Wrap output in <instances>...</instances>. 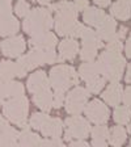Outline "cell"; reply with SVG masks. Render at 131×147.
<instances>
[{
    "label": "cell",
    "instance_id": "obj_1",
    "mask_svg": "<svg viewBox=\"0 0 131 147\" xmlns=\"http://www.w3.org/2000/svg\"><path fill=\"white\" fill-rule=\"evenodd\" d=\"M50 9L56 12L55 17V30L59 36H71V37H81L85 26L77 22V11L73 3L60 1L58 4L50 5Z\"/></svg>",
    "mask_w": 131,
    "mask_h": 147
},
{
    "label": "cell",
    "instance_id": "obj_2",
    "mask_svg": "<svg viewBox=\"0 0 131 147\" xmlns=\"http://www.w3.org/2000/svg\"><path fill=\"white\" fill-rule=\"evenodd\" d=\"M96 67L100 75H104L105 80H110L112 83H118L123 74L126 66V61L121 54L112 51H104L96 62Z\"/></svg>",
    "mask_w": 131,
    "mask_h": 147
},
{
    "label": "cell",
    "instance_id": "obj_3",
    "mask_svg": "<svg viewBox=\"0 0 131 147\" xmlns=\"http://www.w3.org/2000/svg\"><path fill=\"white\" fill-rule=\"evenodd\" d=\"M58 61V55L54 49H38L33 47L26 55L18 57L17 67H18V75L17 76L24 78L28 71L36 68L41 64H51Z\"/></svg>",
    "mask_w": 131,
    "mask_h": 147
},
{
    "label": "cell",
    "instance_id": "obj_4",
    "mask_svg": "<svg viewBox=\"0 0 131 147\" xmlns=\"http://www.w3.org/2000/svg\"><path fill=\"white\" fill-rule=\"evenodd\" d=\"M52 25H54L52 16L49 9L46 8H34L29 11L22 22L24 30L30 36H37V34L49 32Z\"/></svg>",
    "mask_w": 131,
    "mask_h": 147
},
{
    "label": "cell",
    "instance_id": "obj_5",
    "mask_svg": "<svg viewBox=\"0 0 131 147\" xmlns=\"http://www.w3.org/2000/svg\"><path fill=\"white\" fill-rule=\"evenodd\" d=\"M50 86L59 92H66L72 86L79 84V75L75 71V68L71 66L60 64L56 67H52L49 76Z\"/></svg>",
    "mask_w": 131,
    "mask_h": 147
},
{
    "label": "cell",
    "instance_id": "obj_6",
    "mask_svg": "<svg viewBox=\"0 0 131 147\" xmlns=\"http://www.w3.org/2000/svg\"><path fill=\"white\" fill-rule=\"evenodd\" d=\"M29 110V101L25 96L13 97L3 104V113L11 122L18 125L20 127L28 129L26 116Z\"/></svg>",
    "mask_w": 131,
    "mask_h": 147
},
{
    "label": "cell",
    "instance_id": "obj_7",
    "mask_svg": "<svg viewBox=\"0 0 131 147\" xmlns=\"http://www.w3.org/2000/svg\"><path fill=\"white\" fill-rule=\"evenodd\" d=\"M30 126L40 130L45 137L59 138L63 133V122L60 119L51 118L43 113H34L30 118Z\"/></svg>",
    "mask_w": 131,
    "mask_h": 147
},
{
    "label": "cell",
    "instance_id": "obj_8",
    "mask_svg": "<svg viewBox=\"0 0 131 147\" xmlns=\"http://www.w3.org/2000/svg\"><path fill=\"white\" fill-rule=\"evenodd\" d=\"M66 126H67V130L64 133L66 141H71L72 138H76L77 141H81V139L88 137L92 130L89 121H87L85 118H83L80 116L67 118L66 119Z\"/></svg>",
    "mask_w": 131,
    "mask_h": 147
},
{
    "label": "cell",
    "instance_id": "obj_9",
    "mask_svg": "<svg viewBox=\"0 0 131 147\" xmlns=\"http://www.w3.org/2000/svg\"><path fill=\"white\" fill-rule=\"evenodd\" d=\"M89 97V92L83 87H76L75 89L68 92L66 97V110L67 113L79 116L83 110L85 109L87 101Z\"/></svg>",
    "mask_w": 131,
    "mask_h": 147
},
{
    "label": "cell",
    "instance_id": "obj_10",
    "mask_svg": "<svg viewBox=\"0 0 131 147\" xmlns=\"http://www.w3.org/2000/svg\"><path fill=\"white\" fill-rule=\"evenodd\" d=\"M84 110L89 121L97 125H104L105 122H107L110 116L109 108L100 100H92L89 104L85 105Z\"/></svg>",
    "mask_w": 131,
    "mask_h": 147
},
{
    "label": "cell",
    "instance_id": "obj_11",
    "mask_svg": "<svg viewBox=\"0 0 131 147\" xmlns=\"http://www.w3.org/2000/svg\"><path fill=\"white\" fill-rule=\"evenodd\" d=\"M25 46H26V42H25L24 37L15 36L4 40L0 43V49H1V53L5 57L16 58V57H20L25 51Z\"/></svg>",
    "mask_w": 131,
    "mask_h": 147
},
{
    "label": "cell",
    "instance_id": "obj_12",
    "mask_svg": "<svg viewBox=\"0 0 131 147\" xmlns=\"http://www.w3.org/2000/svg\"><path fill=\"white\" fill-rule=\"evenodd\" d=\"M28 91L32 92V93H37V92H41L43 89H49L50 88V83L47 79V75H46L45 71H37L33 75L29 76L28 79Z\"/></svg>",
    "mask_w": 131,
    "mask_h": 147
},
{
    "label": "cell",
    "instance_id": "obj_13",
    "mask_svg": "<svg viewBox=\"0 0 131 147\" xmlns=\"http://www.w3.org/2000/svg\"><path fill=\"white\" fill-rule=\"evenodd\" d=\"M79 53V43L72 38L64 40L59 43V58L58 61H73Z\"/></svg>",
    "mask_w": 131,
    "mask_h": 147
},
{
    "label": "cell",
    "instance_id": "obj_14",
    "mask_svg": "<svg viewBox=\"0 0 131 147\" xmlns=\"http://www.w3.org/2000/svg\"><path fill=\"white\" fill-rule=\"evenodd\" d=\"M56 43H58L56 37L50 32L32 36V38L29 40V45L32 47H38V49H54Z\"/></svg>",
    "mask_w": 131,
    "mask_h": 147
},
{
    "label": "cell",
    "instance_id": "obj_15",
    "mask_svg": "<svg viewBox=\"0 0 131 147\" xmlns=\"http://www.w3.org/2000/svg\"><path fill=\"white\" fill-rule=\"evenodd\" d=\"M116 29H117V22L113 17L106 16L102 24L97 28V32L96 34L98 36L101 41H110L116 34Z\"/></svg>",
    "mask_w": 131,
    "mask_h": 147
},
{
    "label": "cell",
    "instance_id": "obj_16",
    "mask_svg": "<svg viewBox=\"0 0 131 147\" xmlns=\"http://www.w3.org/2000/svg\"><path fill=\"white\" fill-rule=\"evenodd\" d=\"M24 86L20 82H5L0 84V97H18L24 95Z\"/></svg>",
    "mask_w": 131,
    "mask_h": 147
},
{
    "label": "cell",
    "instance_id": "obj_17",
    "mask_svg": "<svg viewBox=\"0 0 131 147\" xmlns=\"http://www.w3.org/2000/svg\"><path fill=\"white\" fill-rule=\"evenodd\" d=\"M122 87L119 83H112L109 87L106 88V91L102 93V98L104 101H106L109 105L112 107H117L122 100Z\"/></svg>",
    "mask_w": 131,
    "mask_h": 147
},
{
    "label": "cell",
    "instance_id": "obj_18",
    "mask_svg": "<svg viewBox=\"0 0 131 147\" xmlns=\"http://www.w3.org/2000/svg\"><path fill=\"white\" fill-rule=\"evenodd\" d=\"M18 29H20V25H18L17 18L13 15L0 17V36H13L18 32Z\"/></svg>",
    "mask_w": 131,
    "mask_h": 147
},
{
    "label": "cell",
    "instance_id": "obj_19",
    "mask_svg": "<svg viewBox=\"0 0 131 147\" xmlns=\"http://www.w3.org/2000/svg\"><path fill=\"white\" fill-rule=\"evenodd\" d=\"M83 18H84V22H87L88 25L98 28L106 18V13L98 8H95V7H88L83 15Z\"/></svg>",
    "mask_w": 131,
    "mask_h": 147
},
{
    "label": "cell",
    "instance_id": "obj_20",
    "mask_svg": "<svg viewBox=\"0 0 131 147\" xmlns=\"http://www.w3.org/2000/svg\"><path fill=\"white\" fill-rule=\"evenodd\" d=\"M33 101L40 109H42L43 112H47V113H49L52 108V93H51V91H50V88L34 93Z\"/></svg>",
    "mask_w": 131,
    "mask_h": 147
},
{
    "label": "cell",
    "instance_id": "obj_21",
    "mask_svg": "<svg viewBox=\"0 0 131 147\" xmlns=\"http://www.w3.org/2000/svg\"><path fill=\"white\" fill-rule=\"evenodd\" d=\"M41 142L42 139L37 134L32 133L29 127L18 133V147H40Z\"/></svg>",
    "mask_w": 131,
    "mask_h": 147
},
{
    "label": "cell",
    "instance_id": "obj_22",
    "mask_svg": "<svg viewBox=\"0 0 131 147\" xmlns=\"http://www.w3.org/2000/svg\"><path fill=\"white\" fill-rule=\"evenodd\" d=\"M18 75L17 64L11 61L0 62V83L11 82L15 76Z\"/></svg>",
    "mask_w": 131,
    "mask_h": 147
},
{
    "label": "cell",
    "instance_id": "obj_23",
    "mask_svg": "<svg viewBox=\"0 0 131 147\" xmlns=\"http://www.w3.org/2000/svg\"><path fill=\"white\" fill-rule=\"evenodd\" d=\"M92 133V146L93 147H105L109 137V129L106 126L98 125L91 130Z\"/></svg>",
    "mask_w": 131,
    "mask_h": 147
},
{
    "label": "cell",
    "instance_id": "obj_24",
    "mask_svg": "<svg viewBox=\"0 0 131 147\" xmlns=\"http://www.w3.org/2000/svg\"><path fill=\"white\" fill-rule=\"evenodd\" d=\"M0 147H18V133L13 127H7L0 135Z\"/></svg>",
    "mask_w": 131,
    "mask_h": 147
},
{
    "label": "cell",
    "instance_id": "obj_25",
    "mask_svg": "<svg viewBox=\"0 0 131 147\" xmlns=\"http://www.w3.org/2000/svg\"><path fill=\"white\" fill-rule=\"evenodd\" d=\"M126 138L127 137H126L125 129L121 127V126H116L109 131L107 141L110 142V144L113 147H121L126 142Z\"/></svg>",
    "mask_w": 131,
    "mask_h": 147
},
{
    "label": "cell",
    "instance_id": "obj_26",
    "mask_svg": "<svg viewBox=\"0 0 131 147\" xmlns=\"http://www.w3.org/2000/svg\"><path fill=\"white\" fill-rule=\"evenodd\" d=\"M83 40V45H89V46H93L96 49H100L102 47V41L98 38V36L96 34L95 30H92L91 28H85V30L83 33V36L80 37Z\"/></svg>",
    "mask_w": 131,
    "mask_h": 147
},
{
    "label": "cell",
    "instance_id": "obj_27",
    "mask_svg": "<svg viewBox=\"0 0 131 147\" xmlns=\"http://www.w3.org/2000/svg\"><path fill=\"white\" fill-rule=\"evenodd\" d=\"M110 12L114 17L119 18V20H128L131 16V8L127 4H123L121 1H117L112 5L110 8Z\"/></svg>",
    "mask_w": 131,
    "mask_h": 147
},
{
    "label": "cell",
    "instance_id": "obj_28",
    "mask_svg": "<svg viewBox=\"0 0 131 147\" xmlns=\"http://www.w3.org/2000/svg\"><path fill=\"white\" fill-rule=\"evenodd\" d=\"M79 75L83 80L88 82V80L98 76L100 74H98L97 67H96V64L93 63V62H87V63L81 64V66L79 67Z\"/></svg>",
    "mask_w": 131,
    "mask_h": 147
},
{
    "label": "cell",
    "instance_id": "obj_29",
    "mask_svg": "<svg viewBox=\"0 0 131 147\" xmlns=\"http://www.w3.org/2000/svg\"><path fill=\"white\" fill-rule=\"evenodd\" d=\"M131 119V110L128 107H118L114 112V121L119 125H126Z\"/></svg>",
    "mask_w": 131,
    "mask_h": 147
},
{
    "label": "cell",
    "instance_id": "obj_30",
    "mask_svg": "<svg viewBox=\"0 0 131 147\" xmlns=\"http://www.w3.org/2000/svg\"><path fill=\"white\" fill-rule=\"evenodd\" d=\"M105 82H106V80H105L102 76L93 78V79L87 82V91L91 92V93H98L101 89L104 88Z\"/></svg>",
    "mask_w": 131,
    "mask_h": 147
},
{
    "label": "cell",
    "instance_id": "obj_31",
    "mask_svg": "<svg viewBox=\"0 0 131 147\" xmlns=\"http://www.w3.org/2000/svg\"><path fill=\"white\" fill-rule=\"evenodd\" d=\"M97 50L98 49H96V47H93V46L83 45L81 50H80V58H81V61L92 62L96 57H97Z\"/></svg>",
    "mask_w": 131,
    "mask_h": 147
},
{
    "label": "cell",
    "instance_id": "obj_32",
    "mask_svg": "<svg viewBox=\"0 0 131 147\" xmlns=\"http://www.w3.org/2000/svg\"><path fill=\"white\" fill-rule=\"evenodd\" d=\"M106 50L107 51H112V53H118V54H121V51H122V41L116 38V37H113V38L109 41V43H107Z\"/></svg>",
    "mask_w": 131,
    "mask_h": 147
},
{
    "label": "cell",
    "instance_id": "obj_33",
    "mask_svg": "<svg viewBox=\"0 0 131 147\" xmlns=\"http://www.w3.org/2000/svg\"><path fill=\"white\" fill-rule=\"evenodd\" d=\"M12 15V3L11 0H0V17Z\"/></svg>",
    "mask_w": 131,
    "mask_h": 147
},
{
    "label": "cell",
    "instance_id": "obj_34",
    "mask_svg": "<svg viewBox=\"0 0 131 147\" xmlns=\"http://www.w3.org/2000/svg\"><path fill=\"white\" fill-rule=\"evenodd\" d=\"M29 11H30V7H29L28 3H25V1H18L17 5H16V13L20 17H25L29 13Z\"/></svg>",
    "mask_w": 131,
    "mask_h": 147
},
{
    "label": "cell",
    "instance_id": "obj_35",
    "mask_svg": "<svg viewBox=\"0 0 131 147\" xmlns=\"http://www.w3.org/2000/svg\"><path fill=\"white\" fill-rule=\"evenodd\" d=\"M63 101H64V93L59 91H55V95L52 96V107L59 109L63 105Z\"/></svg>",
    "mask_w": 131,
    "mask_h": 147
},
{
    "label": "cell",
    "instance_id": "obj_36",
    "mask_svg": "<svg viewBox=\"0 0 131 147\" xmlns=\"http://www.w3.org/2000/svg\"><path fill=\"white\" fill-rule=\"evenodd\" d=\"M40 147H66V146L59 141V138H54V139H45V141H42Z\"/></svg>",
    "mask_w": 131,
    "mask_h": 147
},
{
    "label": "cell",
    "instance_id": "obj_37",
    "mask_svg": "<svg viewBox=\"0 0 131 147\" xmlns=\"http://www.w3.org/2000/svg\"><path fill=\"white\" fill-rule=\"evenodd\" d=\"M122 100L126 104V107L131 108V87H127V88L125 89V92L122 93Z\"/></svg>",
    "mask_w": 131,
    "mask_h": 147
},
{
    "label": "cell",
    "instance_id": "obj_38",
    "mask_svg": "<svg viewBox=\"0 0 131 147\" xmlns=\"http://www.w3.org/2000/svg\"><path fill=\"white\" fill-rule=\"evenodd\" d=\"M73 5L76 11H85L88 8V1L87 0H73Z\"/></svg>",
    "mask_w": 131,
    "mask_h": 147
},
{
    "label": "cell",
    "instance_id": "obj_39",
    "mask_svg": "<svg viewBox=\"0 0 131 147\" xmlns=\"http://www.w3.org/2000/svg\"><path fill=\"white\" fill-rule=\"evenodd\" d=\"M126 33H127V28H126V26H121V29H119L118 32H116V34H114V37H116V38H118V40H121V41H122L123 38H125Z\"/></svg>",
    "mask_w": 131,
    "mask_h": 147
},
{
    "label": "cell",
    "instance_id": "obj_40",
    "mask_svg": "<svg viewBox=\"0 0 131 147\" xmlns=\"http://www.w3.org/2000/svg\"><path fill=\"white\" fill-rule=\"evenodd\" d=\"M8 121H7L4 117H1V114H0V133H3L4 130H5L7 127H8Z\"/></svg>",
    "mask_w": 131,
    "mask_h": 147
},
{
    "label": "cell",
    "instance_id": "obj_41",
    "mask_svg": "<svg viewBox=\"0 0 131 147\" xmlns=\"http://www.w3.org/2000/svg\"><path fill=\"white\" fill-rule=\"evenodd\" d=\"M70 147H91V146L84 141H76V142H72L70 144Z\"/></svg>",
    "mask_w": 131,
    "mask_h": 147
},
{
    "label": "cell",
    "instance_id": "obj_42",
    "mask_svg": "<svg viewBox=\"0 0 131 147\" xmlns=\"http://www.w3.org/2000/svg\"><path fill=\"white\" fill-rule=\"evenodd\" d=\"M125 51H126V55L131 58V34H130V37L127 38V42H126V47H125Z\"/></svg>",
    "mask_w": 131,
    "mask_h": 147
},
{
    "label": "cell",
    "instance_id": "obj_43",
    "mask_svg": "<svg viewBox=\"0 0 131 147\" xmlns=\"http://www.w3.org/2000/svg\"><path fill=\"white\" fill-rule=\"evenodd\" d=\"M95 3L100 7H107L110 4V0H95Z\"/></svg>",
    "mask_w": 131,
    "mask_h": 147
},
{
    "label": "cell",
    "instance_id": "obj_44",
    "mask_svg": "<svg viewBox=\"0 0 131 147\" xmlns=\"http://www.w3.org/2000/svg\"><path fill=\"white\" fill-rule=\"evenodd\" d=\"M126 82L131 83V64H128L127 67V74H126Z\"/></svg>",
    "mask_w": 131,
    "mask_h": 147
},
{
    "label": "cell",
    "instance_id": "obj_45",
    "mask_svg": "<svg viewBox=\"0 0 131 147\" xmlns=\"http://www.w3.org/2000/svg\"><path fill=\"white\" fill-rule=\"evenodd\" d=\"M37 1H38L40 4H43V5H47V4H49L51 0H37Z\"/></svg>",
    "mask_w": 131,
    "mask_h": 147
},
{
    "label": "cell",
    "instance_id": "obj_46",
    "mask_svg": "<svg viewBox=\"0 0 131 147\" xmlns=\"http://www.w3.org/2000/svg\"><path fill=\"white\" fill-rule=\"evenodd\" d=\"M118 1H121L123 4H127V5H131V0H118Z\"/></svg>",
    "mask_w": 131,
    "mask_h": 147
},
{
    "label": "cell",
    "instance_id": "obj_47",
    "mask_svg": "<svg viewBox=\"0 0 131 147\" xmlns=\"http://www.w3.org/2000/svg\"><path fill=\"white\" fill-rule=\"evenodd\" d=\"M3 104H4V101H3V98L0 97V107H1V105H3Z\"/></svg>",
    "mask_w": 131,
    "mask_h": 147
},
{
    "label": "cell",
    "instance_id": "obj_48",
    "mask_svg": "<svg viewBox=\"0 0 131 147\" xmlns=\"http://www.w3.org/2000/svg\"><path fill=\"white\" fill-rule=\"evenodd\" d=\"M128 133H131V125L128 126Z\"/></svg>",
    "mask_w": 131,
    "mask_h": 147
},
{
    "label": "cell",
    "instance_id": "obj_49",
    "mask_svg": "<svg viewBox=\"0 0 131 147\" xmlns=\"http://www.w3.org/2000/svg\"><path fill=\"white\" fill-rule=\"evenodd\" d=\"M128 147H131V142H130V144H128Z\"/></svg>",
    "mask_w": 131,
    "mask_h": 147
},
{
    "label": "cell",
    "instance_id": "obj_50",
    "mask_svg": "<svg viewBox=\"0 0 131 147\" xmlns=\"http://www.w3.org/2000/svg\"><path fill=\"white\" fill-rule=\"evenodd\" d=\"M18 1H25V0H18Z\"/></svg>",
    "mask_w": 131,
    "mask_h": 147
}]
</instances>
